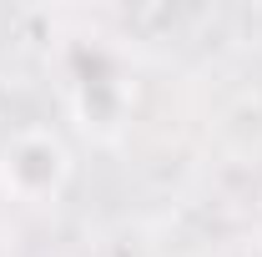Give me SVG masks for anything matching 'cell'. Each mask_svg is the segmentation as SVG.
<instances>
[{
    "instance_id": "3",
    "label": "cell",
    "mask_w": 262,
    "mask_h": 257,
    "mask_svg": "<svg viewBox=\"0 0 262 257\" xmlns=\"http://www.w3.org/2000/svg\"><path fill=\"white\" fill-rule=\"evenodd\" d=\"M257 232H262V222H257Z\"/></svg>"
},
{
    "instance_id": "2",
    "label": "cell",
    "mask_w": 262,
    "mask_h": 257,
    "mask_svg": "<svg viewBox=\"0 0 262 257\" xmlns=\"http://www.w3.org/2000/svg\"><path fill=\"white\" fill-rule=\"evenodd\" d=\"M131 111V91L121 81V71L106 61V56H91V66H81L71 76V116L96 136H116L121 121Z\"/></svg>"
},
{
    "instance_id": "1",
    "label": "cell",
    "mask_w": 262,
    "mask_h": 257,
    "mask_svg": "<svg viewBox=\"0 0 262 257\" xmlns=\"http://www.w3.org/2000/svg\"><path fill=\"white\" fill-rule=\"evenodd\" d=\"M71 172H76L71 146L51 126H26L0 146V187H5L10 202L51 207L71 187Z\"/></svg>"
}]
</instances>
